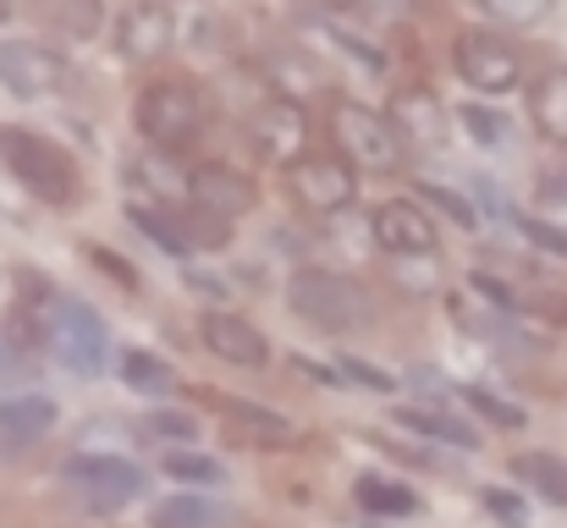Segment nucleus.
Returning a JSON list of instances; mask_svg holds the SVG:
<instances>
[{
  "instance_id": "nucleus-16",
  "label": "nucleus",
  "mask_w": 567,
  "mask_h": 528,
  "mask_svg": "<svg viewBox=\"0 0 567 528\" xmlns=\"http://www.w3.org/2000/svg\"><path fill=\"white\" fill-rule=\"evenodd\" d=\"M55 402L44 396V391H11V396H0V441H11V446H33V441H44L50 429H55Z\"/></svg>"
},
{
  "instance_id": "nucleus-15",
  "label": "nucleus",
  "mask_w": 567,
  "mask_h": 528,
  "mask_svg": "<svg viewBox=\"0 0 567 528\" xmlns=\"http://www.w3.org/2000/svg\"><path fill=\"white\" fill-rule=\"evenodd\" d=\"M172 39H177V22H172L166 0H138V6L122 17V28H116V44H122L127 61H155Z\"/></svg>"
},
{
  "instance_id": "nucleus-13",
  "label": "nucleus",
  "mask_w": 567,
  "mask_h": 528,
  "mask_svg": "<svg viewBox=\"0 0 567 528\" xmlns=\"http://www.w3.org/2000/svg\"><path fill=\"white\" fill-rule=\"evenodd\" d=\"M375 242L396 259H413V253H435V220L424 204H408V198H391L375 209Z\"/></svg>"
},
{
  "instance_id": "nucleus-33",
  "label": "nucleus",
  "mask_w": 567,
  "mask_h": 528,
  "mask_svg": "<svg viewBox=\"0 0 567 528\" xmlns=\"http://www.w3.org/2000/svg\"><path fill=\"white\" fill-rule=\"evenodd\" d=\"M485 513L502 528H529V501L518 490H485Z\"/></svg>"
},
{
  "instance_id": "nucleus-24",
  "label": "nucleus",
  "mask_w": 567,
  "mask_h": 528,
  "mask_svg": "<svg viewBox=\"0 0 567 528\" xmlns=\"http://www.w3.org/2000/svg\"><path fill=\"white\" fill-rule=\"evenodd\" d=\"M122 380L133 391H144V396H161L172 385V363H161L155 352H144V348H127L122 352Z\"/></svg>"
},
{
  "instance_id": "nucleus-9",
  "label": "nucleus",
  "mask_w": 567,
  "mask_h": 528,
  "mask_svg": "<svg viewBox=\"0 0 567 528\" xmlns=\"http://www.w3.org/2000/svg\"><path fill=\"white\" fill-rule=\"evenodd\" d=\"M243 133L270 166H292L309 155V116L298 100H265L259 111H248Z\"/></svg>"
},
{
  "instance_id": "nucleus-39",
  "label": "nucleus",
  "mask_w": 567,
  "mask_h": 528,
  "mask_svg": "<svg viewBox=\"0 0 567 528\" xmlns=\"http://www.w3.org/2000/svg\"><path fill=\"white\" fill-rule=\"evenodd\" d=\"M11 358H17V348H11V337H0V369H6Z\"/></svg>"
},
{
  "instance_id": "nucleus-19",
  "label": "nucleus",
  "mask_w": 567,
  "mask_h": 528,
  "mask_svg": "<svg viewBox=\"0 0 567 528\" xmlns=\"http://www.w3.org/2000/svg\"><path fill=\"white\" fill-rule=\"evenodd\" d=\"M396 424L402 429H413L419 441H435V446H457V452H474L480 446V435H474V424L468 418H452V413H441V407H396Z\"/></svg>"
},
{
  "instance_id": "nucleus-35",
  "label": "nucleus",
  "mask_w": 567,
  "mask_h": 528,
  "mask_svg": "<svg viewBox=\"0 0 567 528\" xmlns=\"http://www.w3.org/2000/svg\"><path fill=\"white\" fill-rule=\"evenodd\" d=\"M353 11L380 22V28H391V22H408L413 17V0H353Z\"/></svg>"
},
{
  "instance_id": "nucleus-32",
  "label": "nucleus",
  "mask_w": 567,
  "mask_h": 528,
  "mask_svg": "<svg viewBox=\"0 0 567 528\" xmlns=\"http://www.w3.org/2000/svg\"><path fill=\"white\" fill-rule=\"evenodd\" d=\"M513 226L540 248V253H557V259H567V226H557V220H540V215H524V209H513Z\"/></svg>"
},
{
  "instance_id": "nucleus-36",
  "label": "nucleus",
  "mask_w": 567,
  "mask_h": 528,
  "mask_svg": "<svg viewBox=\"0 0 567 528\" xmlns=\"http://www.w3.org/2000/svg\"><path fill=\"white\" fill-rule=\"evenodd\" d=\"M342 374H348V380H359V385H370V391H396V380H391L385 369L359 363V358H342Z\"/></svg>"
},
{
  "instance_id": "nucleus-3",
  "label": "nucleus",
  "mask_w": 567,
  "mask_h": 528,
  "mask_svg": "<svg viewBox=\"0 0 567 528\" xmlns=\"http://www.w3.org/2000/svg\"><path fill=\"white\" fill-rule=\"evenodd\" d=\"M331 133H337V149L353 172H375V176H391L402 166V138L391 133V122L359 105V100H342L331 111Z\"/></svg>"
},
{
  "instance_id": "nucleus-22",
  "label": "nucleus",
  "mask_w": 567,
  "mask_h": 528,
  "mask_svg": "<svg viewBox=\"0 0 567 528\" xmlns=\"http://www.w3.org/2000/svg\"><path fill=\"white\" fill-rule=\"evenodd\" d=\"M226 513L204 496H166L150 507V528H220Z\"/></svg>"
},
{
  "instance_id": "nucleus-1",
  "label": "nucleus",
  "mask_w": 567,
  "mask_h": 528,
  "mask_svg": "<svg viewBox=\"0 0 567 528\" xmlns=\"http://www.w3.org/2000/svg\"><path fill=\"white\" fill-rule=\"evenodd\" d=\"M287 303L303 325H315L326 337H348V331H364L375 320L370 287L353 276H337V270H298L287 281Z\"/></svg>"
},
{
  "instance_id": "nucleus-14",
  "label": "nucleus",
  "mask_w": 567,
  "mask_h": 528,
  "mask_svg": "<svg viewBox=\"0 0 567 528\" xmlns=\"http://www.w3.org/2000/svg\"><path fill=\"white\" fill-rule=\"evenodd\" d=\"M188 204L204 209V215L231 220V215H243V209L254 204V182L243 172H231V166H198V172L188 176Z\"/></svg>"
},
{
  "instance_id": "nucleus-23",
  "label": "nucleus",
  "mask_w": 567,
  "mask_h": 528,
  "mask_svg": "<svg viewBox=\"0 0 567 528\" xmlns=\"http://www.w3.org/2000/svg\"><path fill=\"white\" fill-rule=\"evenodd\" d=\"M353 496H359L364 513H380V518H408V513H419V496H413L408 485H396V479H380V474H364Z\"/></svg>"
},
{
  "instance_id": "nucleus-8",
  "label": "nucleus",
  "mask_w": 567,
  "mask_h": 528,
  "mask_svg": "<svg viewBox=\"0 0 567 528\" xmlns=\"http://www.w3.org/2000/svg\"><path fill=\"white\" fill-rule=\"evenodd\" d=\"M452 61H457L463 83H468V89H480V94H507V89L518 83V72H524L518 50H513L502 33H480V28L457 33Z\"/></svg>"
},
{
  "instance_id": "nucleus-5",
  "label": "nucleus",
  "mask_w": 567,
  "mask_h": 528,
  "mask_svg": "<svg viewBox=\"0 0 567 528\" xmlns=\"http://www.w3.org/2000/svg\"><path fill=\"white\" fill-rule=\"evenodd\" d=\"M138 116V133L155 144V149H183L193 144V133L204 127V105L188 83H150L133 105Z\"/></svg>"
},
{
  "instance_id": "nucleus-27",
  "label": "nucleus",
  "mask_w": 567,
  "mask_h": 528,
  "mask_svg": "<svg viewBox=\"0 0 567 528\" xmlns=\"http://www.w3.org/2000/svg\"><path fill=\"white\" fill-rule=\"evenodd\" d=\"M105 22V6L100 0H55V28L72 33V39H94Z\"/></svg>"
},
{
  "instance_id": "nucleus-21",
  "label": "nucleus",
  "mask_w": 567,
  "mask_h": 528,
  "mask_svg": "<svg viewBox=\"0 0 567 528\" xmlns=\"http://www.w3.org/2000/svg\"><path fill=\"white\" fill-rule=\"evenodd\" d=\"M529 116H535V127H540L551 144H563L567 149V72H551V77L535 83V94H529Z\"/></svg>"
},
{
  "instance_id": "nucleus-18",
  "label": "nucleus",
  "mask_w": 567,
  "mask_h": 528,
  "mask_svg": "<svg viewBox=\"0 0 567 528\" xmlns=\"http://www.w3.org/2000/svg\"><path fill=\"white\" fill-rule=\"evenodd\" d=\"M259 72L270 77V89H281L276 100H303V94H320L326 89V66L309 61L303 50H276L259 61Z\"/></svg>"
},
{
  "instance_id": "nucleus-34",
  "label": "nucleus",
  "mask_w": 567,
  "mask_h": 528,
  "mask_svg": "<svg viewBox=\"0 0 567 528\" xmlns=\"http://www.w3.org/2000/svg\"><path fill=\"white\" fill-rule=\"evenodd\" d=\"M138 176H144V182H150L161 198H172V193H188V182H177V172H172L161 155H144V161H138Z\"/></svg>"
},
{
  "instance_id": "nucleus-38",
  "label": "nucleus",
  "mask_w": 567,
  "mask_h": 528,
  "mask_svg": "<svg viewBox=\"0 0 567 528\" xmlns=\"http://www.w3.org/2000/svg\"><path fill=\"white\" fill-rule=\"evenodd\" d=\"M303 6H320V11H353V0H303Z\"/></svg>"
},
{
  "instance_id": "nucleus-4",
  "label": "nucleus",
  "mask_w": 567,
  "mask_h": 528,
  "mask_svg": "<svg viewBox=\"0 0 567 528\" xmlns=\"http://www.w3.org/2000/svg\"><path fill=\"white\" fill-rule=\"evenodd\" d=\"M44 342L55 352V363L72 369V374H100L111 363V331L89 303H55L50 325H44Z\"/></svg>"
},
{
  "instance_id": "nucleus-10",
  "label": "nucleus",
  "mask_w": 567,
  "mask_h": 528,
  "mask_svg": "<svg viewBox=\"0 0 567 528\" xmlns=\"http://www.w3.org/2000/svg\"><path fill=\"white\" fill-rule=\"evenodd\" d=\"M0 83L17 94V100H44L66 83V61L44 44H28V39H6L0 44Z\"/></svg>"
},
{
  "instance_id": "nucleus-17",
  "label": "nucleus",
  "mask_w": 567,
  "mask_h": 528,
  "mask_svg": "<svg viewBox=\"0 0 567 528\" xmlns=\"http://www.w3.org/2000/svg\"><path fill=\"white\" fill-rule=\"evenodd\" d=\"M204 396H209V407H215L237 435L265 441V446H287V441H292V418H281V413H270V407H259V402H237V396H226V391H204Z\"/></svg>"
},
{
  "instance_id": "nucleus-12",
  "label": "nucleus",
  "mask_w": 567,
  "mask_h": 528,
  "mask_svg": "<svg viewBox=\"0 0 567 528\" xmlns=\"http://www.w3.org/2000/svg\"><path fill=\"white\" fill-rule=\"evenodd\" d=\"M385 122L396 138H408L419 149H446V105L430 89H396Z\"/></svg>"
},
{
  "instance_id": "nucleus-11",
  "label": "nucleus",
  "mask_w": 567,
  "mask_h": 528,
  "mask_svg": "<svg viewBox=\"0 0 567 528\" xmlns=\"http://www.w3.org/2000/svg\"><path fill=\"white\" fill-rule=\"evenodd\" d=\"M198 337H204V348L215 352L220 363H231V369H265V363H270L265 331L248 325V320L231 314V309H209V314L198 320Z\"/></svg>"
},
{
  "instance_id": "nucleus-25",
  "label": "nucleus",
  "mask_w": 567,
  "mask_h": 528,
  "mask_svg": "<svg viewBox=\"0 0 567 528\" xmlns=\"http://www.w3.org/2000/svg\"><path fill=\"white\" fill-rule=\"evenodd\" d=\"M161 468H166L172 479H183V485H204V490L226 485V468H220L215 457H204V452H166Z\"/></svg>"
},
{
  "instance_id": "nucleus-26",
  "label": "nucleus",
  "mask_w": 567,
  "mask_h": 528,
  "mask_svg": "<svg viewBox=\"0 0 567 528\" xmlns=\"http://www.w3.org/2000/svg\"><path fill=\"white\" fill-rule=\"evenodd\" d=\"M551 6L557 0H480V11L491 17V22H502V28H535V22H546L551 17Z\"/></svg>"
},
{
  "instance_id": "nucleus-37",
  "label": "nucleus",
  "mask_w": 567,
  "mask_h": 528,
  "mask_svg": "<svg viewBox=\"0 0 567 528\" xmlns=\"http://www.w3.org/2000/svg\"><path fill=\"white\" fill-rule=\"evenodd\" d=\"M89 253H94V265H100V270H105V276H116V281H122V287H133V270H127V265H122V259H116V253H105V248H89Z\"/></svg>"
},
{
  "instance_id": "nucleus-28",
  "label": "nucleus",
  "mask_w": 567,
  "mask_h": 528,
  "mask_svg": "<svg viewBox=\"0 0 567 528\" xmlns=\"http://www.w3.org/2000/svg\"><path fill=\"white\" fill-rule=\"evenodd\" d=\"M419 204H424V209H441L446 220H457V226H468V231L480 226V209H474V204H468L463 193H452V187H435V182H419Z\"/></svg>"
},
{
  "instance_id": "nucleus-7",
  "label": "nucleus",
  "mask_w": 567,
  "mask_h": 528,
  "mask_svg": "<svg viewBox=\"0 0 567 528\" xmlns=\"http://www.w3.org/2000/svg\"><path fill=\"white\" fill-rule=\"evenodd\" d=\"M287 187H292V198L303 204V209H315V215H337V209H348L353 198H359V172L331 149V155H303V161H292L287 166Z\"/></svg>"
},
{
  "instance_id": "nucleus-6",
  "label": "nucleus",
  "mask_w": 567,
  "mask_h": 528,
  "mask_svg": "<svg viewBox=\"0 0 567 528\" xmlns=\"http://www.w3.org/2000/svg\"><path fill=\"white\" fill-rule=\"evenodd\" d=\"M61 479H66L94 513H116V507H127V501L144 496V468L127 463V457H94V452H83V457H66Z\"/></svg>"
},
{
  "instance_id": "nucleus-20",
  "label": "nucleus",
  "mask_w": 567,
  "mask_h": 528,
  "mask_svg": "<svg viewBox=\"0 0 567 528\" xmlns=\"http://www.w3.org/2000/svg\"><path fill=\"white\" fill-rule=\"evenodd\" d=\"M513 479L529 485L540 501L567 507V457H557V452H518L513 457Z\"/></svg>"
},
{
  "instance_id": "nucleus-30",
  "label": "nucleus",
  "mask_w": 567,
  "mask_h": 528,
  "mask_svg": "<svg viewBox=\"0 0 567 528\" xmlns=\"http://www.w3.org/2000/svg\"><path fill=\"white\" fill-rule=\"evenodd\" d=\"M463 133H468L480 149H502L513 127H507L496 111H485V105H463Z\"/></svg>"
},
{
  "instance_id": "nucleus-2",
  "label": "nucleus",
  "mask_w": 567,
  "mask_h": 528,
  "mask_svg": "<svg viewBox=\"0 0 567 528\" xmlns=\"http://www.w3.org/2000/svg\"><path fill=\"white\" fill-rule=\"evenodd\" d=\"M0 161L6 172L17 176L33 198L44 204H72L78 193V166L61 144H50L44 133H28V127H0Z\"/></svg>"
},
{
  "instance_id": "nucleus-31",
  "label": "nucleus",
  "mask_w": 567,
  "mask_h": 528,
  "mask_svg": "<svg viewBox=\"0 0 567 528\" xmlns=\"http://www.w3.org/2000/svg\"><path fill=\"white\" fill-rule=\"evenodd\" d=\"M144 435L150 441H198V418L177 413V407H155V413H144Z\"/></svg>"
},
{
  "instance_id": "nucleus-29",
  "label": "nucleus",
  "mask_w": 567,
  "mask_h": 528,
  "mask_svg": "<svg viewBox=\"0 0 567 528\" xmlns=\"http://www.w3.org/2000/svg\"><path fill=\"white\" fill-rule=\"evenodd\" d=\"M474 413H485L491 424H502V429H524V407H513V402H502L496 391H485V385H463L457 391Z\"/></svg>"
}]
</instances>
